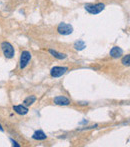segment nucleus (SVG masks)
Instances as JSON below:
<instances>
[{"label":"nucleus","mask_w":130,"mask_h":147,"mask_svg":"<svg viewBox=\"0 0 130 147\" xmlns=\"http://www.w3.org/2000/svg\"><path fill=\"white\" fill-rule=\"evenodd\" d=\"M1 50L3 55L7 59H11L15 55V50H14V47L12 46V44L8 41H3L1 43Z\"/></svg>","instance_id":"obj_1"},{"label":"nucleus","mask_w":130,"mask_h":147,"mask_svg":"<svg viewBox=\"0 0 130 147\" xmlns=\"http://www.w3.org/2000/svg\"><path fill=\"white\" fill-rule=\"evenodd\" d=\"M85 10L90 14H99L100 12H102L105 8V5L103 3H96V4H86L85 6Z\"/></svg>","instance_id":"obj_2"},{"label":"nucleus","mask_w":130,"mask_h":147,"mask_svg":"<svg viewBox=\"0 0 130 147\" xmlns=\"http://www.w3.org/2000/svg\"><path fill=\"white\" fill-rule=\"evenodd\" d=\"M31 60V53L27 50L22 51L21 56H20V61H19V69L22 70L28 65V63Z\"/></svg>","instance_id":"obj_3"},{"label":"nucleus","mask_w":130,"mask_h":147,"mask_svg":"<svg viewBox=\"0 0 130 147\" xmlns=\"http://www.w3.org/2000/svg\"><path fill=\"white\" fill-rule=\"evenodd\" d=\"M68 70H69V68L65 67V66H54V67L51 69L50 75H51V77H54V78L61 77L62 75H64Z\"/></svg>","instance_id":"obj_4"},{"label":"nucleus","mask_w":130,"mask_h":147,"mask_svg":"<svg viewBox=\"0 0 130 147\" xmlns=\"http://www.w3.org/2000/svg\"><path fill=\"white\" fill-rule=\"evenodd\" d=\"M57 31L59 34L62 35H69L73 32V27L70 24L67 23H60L57 27Z\"/></svg>","instance_id":"obj_5"},{"label":"nucleus","mask_w":130,"mask_h":147,"mask_svg":"<svg viewBox=\"0 0 130 147\" xmlns=\"http://www.w3.org/2000/svg\"><path fill=\"white\" fill-rule=\"evenodd\" d=\"M53 102L56 105H59V106H66V105H69L71 101L68 97L64 96V95H59V96H56L53 99Z\"/></svg>","instance_id":"obj_6"},{"label":"nucleus","mask_w":130,"mask_h":147,"mask_svg":"<svg viewBox=\"0 0 130 147\" xmlns=\"http://www.w3.org/2000/svg\"><path fill=\"white\" fill-rule=\"evenodd\" d=\"M123 54V51L122 49L120 48V47L118 46H114L111 48L110 50V56L113 57V58H119V57H121Z\"/></svg>","instance_id":"obj_7"},{"label":"nucleus","mask_w":130,"mask_h":147,"mask_svg":"<svg viewBox=\"0 0 130 147\" xmlns=\"http://www.w3.org/2000/svg\"><path fill=\"white\" fill-rule=\"evenodd\" d=\"M13 110L19 115H25L28 112V108L25 105H15L13 106Z\"/></svg>","instance_id":"obj_8"},{"label":"nucleus","mask_w":130,"mask_h":147,"mask_svg":"<svg viewBox=\"0 0 130 147\" xmlns=\"http://www.w3.org/2000/svg\"><path fill=\"white\" fill-rule=\"evenodd\" d=\"M32 137H33V139H35V140H45L47 138V136L42 130H38V131L34 132Z\"/></svg>","instance_id":"obj_9"},{"label":"nucleus","mask_w":130,"mask_h":147,"mask_svg":"<svg viewBox=\"0 0 130 147\" xmlns=\"http://www.w3.org/2000/svg\"><path fill=\"white\" fill-rule=\"evenodd\" d=\"M49 53H50L53 57H55V58H57V59H64V58H66V56H67V55L64 54V53L57 52L56 50H52V49L49 50Z\"/></svg>","instance_id":"obj_10"},{"label":"nucleus","mask_w":130,"mask_h":147,"mask_svg":"<svg viewBox=\"0 0 130 147\" xmlns=\"http://www.w3.org/2000/svg\"><path fill=\"white\" fill-rule=\"evenodd\" d=\"M35 101H36V97L35 96H33V95L28 96L27 98L24 100V105H25V106H29V105H32Z\"/></svg>","instance_id":"obj_11"},{"label":"nucleus","mask_w":130,"mask_h":147,"mask_svg":"<svg viewBox=\"0 0 130 147\" xmlns=\"http://www.w3.org/2000/svg\"><path fill=\"white\" fill-rule=\"evenodd\" d=\"M121 63H122L123 66H129V63H130V56L128 54L127 55H124L121 59Z\"/></svg>","instance_id":"obj_12"},{"label":"nucleus","mask_w":130,"mask_h":147,"mask_svg":"<svg viewBox=\"0 0 130 147\" xmlns=\"http://www.w3.org/2000/svg\"><path fill=\"white\" fill-rule=\"evenodd\" d=\"M0 128H1V126H0Z\"/></svg>","instance_id":"obj_13"}]
</instances>
